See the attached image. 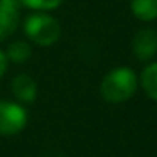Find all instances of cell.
<instances>
[{"label": "cell", "mask_w": 157, "mask_h": 157, "mask_svg": "<svg viewBox=\"0 0 157 157\" xmlns=\"http://www.w3.org/2000/svg\"><path fill=\"white\" fill-rule=\"evenodd\" d=\"M130 10L139 21L152 22L157 19V0H130Z\"/></svg>", "instance_id": "obj_7"}, {"label": "cell", "mask_w": 157, "mask_h": 157, "mask_svg": "<svg viewBox=\"0 0 157 157\" xmlns=\"http://www.w3.org/2000/svg\"><path fill=\"white\" fill-rule=\"evenodd\" d=\"M5 54H7L9 61L21 64V63H25L29 58H31L32 49H31V44L25 42V41H14L10 46H9V49H7Z\"/></svg>", "instance_id": "obj_9"}, {"label": "cell", "mask_w": 157, "mask_h": 157, "mask_svg": "<svg viewBox=\"0 0 157 157\" xmlns=\"http://www.w3.org/2000/svg\"><path fill=\"white\" fill-rule=\"evenodd\" d=\"M21 5V0H0V41L17 31Z\"/></svg>", "instance_id": "obj_5"}, {"label": "cell", "mask_w": 157, "mask_h": 157, "mask_svg": "<svg viewBox=\"0 0 157 157\" xmlns=\"http://www.w3.org/2000/svg\"><path fill=\"white\" fill-rule=\"evenodd\" d=\"M139 85L135 71L128 66H120L106 73L100 85V93L108 103H123L133 96Z\"/></svg>", "instance_id": "obj_1"}, {"label": "cell", "mask_w": 157, "mask_h": 157, "mask_svg": "<svg viewBox=\"0 0 157 157\" xmlns=\"http://www.w3.org/2000/svg\"><path fill=\"white\" fill-rule=\"evenodd\" d=\"M24 32L31 42L48 48L59 41L61 25L52 15L36 10L24 21Z\"/></svg>", "instance_id": "obj_2"}, {"label": "cell", "mask_w": 157, "mask_h": 157, "mask_svg": "<svg viewBox=\"0 0 157 157\" xmlns=\"http://www.w3.org/2000/svg\"><path fill=\"white\" fill-rule=\"evenodd\" d=\"M12 93L22 103H32L37 98V83L27 73H21L12 81Z\"/></svg>", "instance_id": "obj_6"}, {"label": "cell", "mask_w": 157, "mask_h": 157, "mask_svg": "<svg viewBox=\"0 0 157 157\" xmlns=\"http://www.w3.org/2000/svg\"><path fill=\"white\" fill-rule=\"evenodd\" d=\"M27 110L15 101L0 100V135L12 137L21 133L27 125Z\"/></svg>", "instance_id": "obj_3"}, {"label": "cell", "mask_w": 157, "mask_h": 157, "mask_svg": "<svg viewBox=\"0 0 157 157\" xmlns=\"http://www.w3.org/2000/svg\"><path fill=\"white\" fill-rule=\"evenodd\" d=\"M7 68H9V58H7V54L0 49V78L5 75Z\"/></svg>", "instance_id": "obj_11"}, {"label": "cell", "mask_w": 157, "mask_h": 157, "mask_svg": "<svg viewBox=\"0 0 157 157\" xmlns=\"http://www.w3.org/2000/svg\"><path fill=\"white\" fill-rule=\"evenodd\" d=\"M140 85L149 98L157 101V61L145 66L140 75Z\"/></svg>", "instance_id": "obj_8"}, {"label": "cell", "mask_w": 157, "mask_h": 157, "mask_svg": "<svg viewBox=\"0 0 157 157\" xmlns=\"http://www.w3.org/2000/svg\"><path fill=\"white\" fill-rule=\"evenodd\" d=\"M21 4L37 12H48L58 9L63 4V0H21Z\"/></svg>", "instance_id": "obj_10"}, {"label": "cell", "mask_w": 157, "mask_h": 157, "mask_svg": "<svg viewBox=\"0 0 157 157\" xmlns=\"http://www.w3.org/2000/svg\"><path fill=\"white\" fill-rule=\"evenodd\" d=\"M132 51L137 59L149 61L157 54V32L150 27H142L135 32L132 41Z\"/></svg>", "instance_id": "obj_4"}]
</instances>
